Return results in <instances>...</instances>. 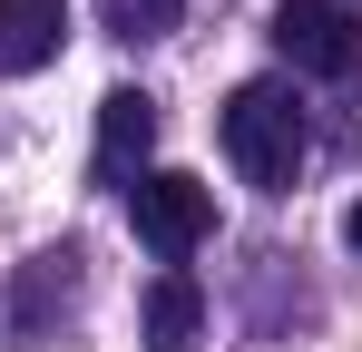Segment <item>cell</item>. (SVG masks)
Segmentation results:
<instances>
[{"instance_id": "cell-8", "label": "cell", "mask_w": 362, "mask_h": 352, "mask_svg": "<svg viewBox=\"0 0 362 352\" xmlns=\"http://www.w3.org/2000/svg\"><path fill=\"white\" fill-rule=\"evenodd\" d=\"M343 245H353V254H362V206H353V216H343Z\"/></svg>"}, {"instance_id": "cell-7", "label": "cell", "mask_w": 362, "mask_h": 352, "mask_svg": "<svg viewBox=\"0 0 362 352\" xmlns=\"http://www.w3.org/2000/svg\"><path fill=\"white\" fill-rule=\"evenodd\" d=\"M186 0H98V30L108 40H167Z\"/></svg>"}, {"instance_id": "cell-6", "label": "cell", "mask_w": 362, "mask_h": 352, "mask_svg": "<svg viewBox=\"0 0 362 352\" xmlns=\"http://www.w3.org/2000/svg\"><path fill=\"white\" fill-rule=\"evenodd\" d=\"M196 323H206V293L167 264V274L147 284V352H196Z\"/></svg>"}, {"instance_id": "cell-2", "label": "cell", "mask_w": 362, "mask_h": 352, "mask_svg": "<svg viewBox=\"0 0 362 352\" xmlns=\"http://www.w3.org/2000/svg\"><path fill=\"white\" fill-rule=\"evenodd\" d=\"M127 216H137V245H147L157 264H186V254L206 245V225H216V196L186 167H157V176L127 186Z\"/></svg>"}, {"instance_id": "cell-1", "label": "cell", "mask_w": 362, "mask_h": 352, "mask_svg": "<svg viewBox=\"0 0 362 352\" xmlns=\"http://www.w3.org/2000/svg\"><path fill=\"white\" fill-rule=\"evenodd\" d=\"M226 157H235L245 186L294 196L303 157H313V127H303V108H294V88H284V78H245L235 98H226Z\"/></svg>"}, {"instance_id": "cell-4", "label": "cell", "mask_w": 362, "mask_h": 352, "mask_svg": "<svg viewBox=\"0 0 362 352\" xmlns=\"http://www.w3.org/2000/svg\"><path fill=\"white\" fill-rule=\"evenodd\" d=\"M59 40H69V0H0V69L10 78L49 69Z\"/></svg>"}, {"instance_id": "cell-3", "label": "cell", "mask_w": 362, "mask_h": 352, "mask_svg": "<svg viewBox=\"0 0 362 352\" xmlns=\"http://www.w3.org/2000/svg\"><path fill=\"white\" fill-rule=\"evenodd\" d=\"M274 49L294 59V69H313V78H343L362 59V20L343 0H284L274 10Z\"/></svg>"}, {"instance_id": "cell-5", "label": "cell", "mask_w": 362, "mask_h": 352, "mask_svg": "<svg viewBox=\"0 0 362 352\" xmlns=\"http://www.w3.org/2000/svg\"><path fill=\"white\" fill-rule=\"evenodd\" d=\"M147 147H157V98H137V88H108V98H98V176L147 167Z\"/></svg>"}]
</instances>
